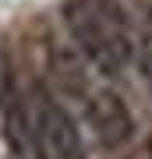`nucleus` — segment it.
<instances>
[{"instance_id": "1", "label": "nucleus", "mask_w": 152, "mask_h": 159, "mask_svg": "<svg viewBox=\"0 0 152 159\" xmlns=\"http://www.w3.org/2000/svg\"><path fill=\"white\" fill-rule=\"evenodd\" d=\"M64 21L78 53L99 74H120L135 60V32L120 0H67Z\"/></svg>"}, {"instance_id": "2", "label": "nucleus", "mask_w": 152, "mask_h": 159, "mask_svg": "<svg viewBox=\"0 0 152 159\" xmlns=\"http://www.w3.org/2000/svg\"><path fill=\"white\" fill-rule=\"evenodd\" d=\"M28 131H32V159H85L81 131L60 102L39 99V106L28 117Z\"/></svg>"}, {"instance_id": "3", "label": "nucleus", "mask_w": 152, "mask_h": 159, "mask_svg": "<svg viewBox=\"0 0 152 159\" xmlns=\"http://www.w3.org/2000/svg\"><path fill=\"white\" fill-rule=\"evenodd\" d=\"M85 120L103 148H120L135 134V117L117 92H96L85 102Z\"/></svg>"}]
</instances>
